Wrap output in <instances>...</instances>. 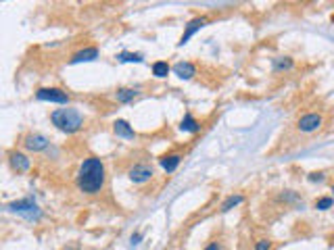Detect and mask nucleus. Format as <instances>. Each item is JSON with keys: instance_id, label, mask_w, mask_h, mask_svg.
Instances as JSON below:
<instances>
[{"instance_id": "nucleus-6", "label": "nucleus", "mask_w": 334, "mask_h": 250, "mask_svg": "<svg viewBox=\"0 0 334 250\" xmlns=\"http://www.w3.org/2000/svg\"><path fill=\"white\" fill-rule=\"evenodd\" d=\"M203 25H207V17H197V19H192V21L186 25V32H184V36L180 38V46H184V44L188 42V40H190L192 36H195V34H197V32H199V29L203 27Z\"/></svg>"}, {"instance_id": "nucleus-5", "label": "nucleus", "mask_w": 334, "mask_h": 250, "mask_svg": "<svg viewBox=\"0 0 334 250\" xmlns=\"http://www.w3.org/2000/svg\"><path fill=\"white\" fill-rule=\"evenodd\" d=\"M150 177H153V167H148V165H134L130 169V179L134 184H142Z\"/></svg>"}, {"instance_id": "nucleus-16", "label": "nucleus", "mask_w": 334, "mask_h": 250, "mask_svg": "<svg viewBox=\"0 0 334 250\" xmlns=\"http://www.w3.org/2000/svg\"><path fill=\"white\" fill-rule=\"evenodd\" d=\"M119 61L121 63H132V61H134V63H140V61H142V54H132V52H121L119 56Z\"/></svg>"}, {"instance_id": "nucleus-11", "label": "nucleus", "mask_w": 334, "mask_h": 250, "mask_svg": "<svg viewBox=\"0 0 334 250\" xmlns=\"http://www.w3.org/2000/svg\"><path fill=\"white\" fill-rule=\"evenodd\" d=\"M138 96V88H119L115 92V98L119 102H130V100H134Z\"/></svg>"}, {"instance_id": "nucleus-17", "label": "nucleus", "mask_w": 334, "mask_h": 250, "mask_svg": "<svg viewBox=\"0 0 334 250\" xmlns=\"http://www.w3.org/2000/svg\"><path fill=\"white\" fill-rule=\"evenodd\" d=\"M240 202H242V196H240V194H236V196H230V198L226 200V202L221 204V211H230L232 206H236V204H240Z\"/></svg>"}, {"instance_id": "nucleus-20", "label": "nucleus", "mask_w": 334, "mask_h": 250, "mask_svg": "<svg viewBox=\"0 0 334 250\" xmlns=\"http://www.w3.org/2000/svg\"><path fill=\"white\" fill-rule=\"evenodd\" d=\"M255 250H271V242L269 240H259L255 244Z\"/></svg>"}, {"instance_id": "nucleus-9", "label": "nucleus", "mask_w": 334, "mask_h": 250, "mask_svg": "<svg viewBox=\"0 0 334 250\" xmlns=\"http://www.w3.org/2000/svg\"><path fill=\"white\" fill-rule=\"evenodd\" d=\"M11 156V167L15 169V171H27L29 169V158L21 152H11L8 154Z\"/></svg>"}, {"instance_id": "nucleus-12", "label": "nucleus", "mask_w": 334, "mask_h": 250, "mask_svg": "<svg viewBox=\"0 0 334 250\" xmlns=\"http://www.w3.org/2000/svg\"><path fill=\"white\" fill-rule=\"evenodd\" d=\"M180 161H182L180 154H167V156L161 158V167H163L167 173H171V171H176V167L180 165Z\"/></svg>"}, {"instance_id": "nucleus-10", "label": "nucleus", "mask_w": 334, "mask_h": 250, "mask_svg": "<svg viewBox=\"0 0 334 250\" xmlns=\"http://www.w3.org/2000/svg\"><path fill=\"white\" fill-rule=\"evenodd\" d=\"M174 71H176V75L182 77V79H190L192 75L197 73V69H195V65H192V63H184V61H182V63H178V65L174 67Z\"/></svg>"}, {"instance_id": "nucleus-1", "label": "nucleus", "mask_w": 334, "mask_h": 250, "mask_svg": "<svg viewBox=\"0 0 334 250\" xmlns=\"http://www.w3.org/2000/svg\"><path fill=\"white\" fill-rule=\"evenodd\" d=\"M107 182V171H105V163L96 156H90L82 163L77 171V188L84 194L94 196L98 192H103Z\"/></svg>"}, {"instance_id": "nucleus-3", "label": "nucleus", "mask_w": 334, "mask_h": 250, "mask_svg": "<svg viewBox=\"0 0 334 250\" xmlns=\"http://www.w3.org/2000/svg\"><path fill=\"white\" fill-rule=\"evenodd\" d=\"M38 100H46V102H57V104H69V96L67 92L59 88H40L36 92Z\"/></svg>"}, {"instance_id": "nucleus-8", "label": "nucleus", "mask_w": 334, "mask_h": 250, "mask_svg": "<svg viewBox=\"0 0 334 250\" xmlns=\"http://www.w3.org/2000/svg\"><path fill=\"white\" fill-rule=\"evenodd\" d=\"M113 132H115L119 138H126V140H134V138H136L134 129H132L130 123L124 121V119H117V121L113 123Z\"/></svg>"}, {"instance_id": "nucleus-18", "label": "nucleus", "mask_w": 334, "mask_h": 250, "mask_svg": "<svg viewBox=\"0 0 334 250\" xmlns=\"http://www.w3.org/2000/svg\"><path fill=\"white\" fill-rule=\"evenodd\" d=\"M11 208H13V211H27V208H36V204H32V202H29V200H19V202H13L11 204Z\"/></svg>"}, {"instance_id": "nucleus-2", "label": "nucleus", "mask_w": 334, "mask_h": 250, "mask_svg": "<svg viewBox=\"0 0 334 250\" xmlns=\"http://www.w3.org/2000/svg\"><path fill=\"white\" fill-rule=\"evenodd\" d=\"M50 119H53V123L65 134H75L77 129H82V125H84V117L79 111H75V108H59V111L50 115Z\"/></svg>"}, {"instance_id": "nucleus-14", "label": "nucleus", "mask_w": 334, "mask_h": 250, "mask_svg": "<svg viewBox=\"0 0 334 250\" xmlns=\"http://www.w3.org/2000/svg\"><path fill=\"white\" fill-rule=\"evenodd\" d=\"M98 56V50L96 48H86V50H79L77 54H73L71 63H79V61H92V58Z\"/></svg>"}, {"instance_id": "nucleus-23", "label": "nucleus", "mask_w": 334, "mask_h": 250, "mask_svg": "<svg viewBox=\"0 0 334 250\" xmlns=\"http://www.w3.org/2000/svg\"><path fill=\"white\" fill-rule=\"evenodd\" d=\"M332 192H334V186H332Z\"/></svg>"}, {"instance_id": "nucleus-4", "label": "nucleus", "mask_w": 334, "mask_h": 250, "mask_svg": "<svg viewBox=\"0 0 334 250\" xmlns=\"http://www.w3.org/2000/svg\"><path fill=\"white\" fill-rule=\"evenodd\" d=\"M322 125V115L318 113H309V115H303L299 121H297V127L301 129L303 134H309V132H316V129Z\"/></svg>"}, {"instance_id": "nucleus-19", "label": "nucleus", "mask_w": 334, "mask_h": 250, "mask_svg": "<svg viewBox=\"0 0 334 250\" xmlns=\"http://www.w3.org/2000/svg\"><path fill=\"white\" fill-rule=\"evenodd\" d=\"M330 206H332V198H320L316 202V208H320V211H326Z\"/></svg>"}, {"instance_id": "nucleus-15", "label": "nucleus", "mask_w": 334, "mask_h": 250, "mask_svg": "<svg viewBox=\"0 0 334 250\" xmlns=\"http://www.w3.org/2000/svg\"><path fill=\"white\" fill-rule=\"evenodd\" d=\"M167 73H169V65H167L165 61H157V63L153 65V75H157V77H167Z\"/></svg>"}, {"instance_id": "nucleus-22", "label": "nucleus", "mask_w": 334, "mask_h": 250, "mask_svg": "<svg viewBox=\"0 0 334 250\" xmlns=\"http://www.w3.org/2000/svg\"><path fill=\"white\" fill-rule=\"evenodd\" d=\"M292 63H290V58H286V61H278L276 63V69H288Z\"/></svg>"}, {"instance_id": "nucleus-13", "label": "nucleus", "mask_w": 334, "mask_h": 250, "mask_svg": "<svg viewBox=\"0 0 334 250\" xmlns=\"http://www.w3.org/2000/svg\"><path fill=\"white\" fill-rule=\"evenodd\" d=\"M180 129H182V132H190V134H195V132H199V129H200V123H199L192 115H186L184 119H182Z\"/></svg>"}, {"instance_id": "nucleus-21", "label": "nucleus", "mask_w": 334, "mask_h": 250, "mask_svg": "<svg viewBox=\"0 0 334 250\" xmlns=\"http://www.w3.org/2000/svg\"><path fill=\"white\" fill-rule=\"evenodd\" d=\"M205 250H226V248H224V244H221V242H211V244L205 246Z\"/></svg>"}, {"instance_id": "nucleus-7", "label": "nucleus", "mask_w": 334, "mask_h": 250, "mask_svg": "<svg viewBox=\"0 0 334 250\" xmlns=\"http://www.w3.org/2000/svg\"><path fill=\"white\" fill-rule=\"evenodd\" d=\"M23 144L27 150H34V152H38V150H44L48 146V138L44 136H40V134H29L25 140H23Z\"/></svg>"}]
</instances>
